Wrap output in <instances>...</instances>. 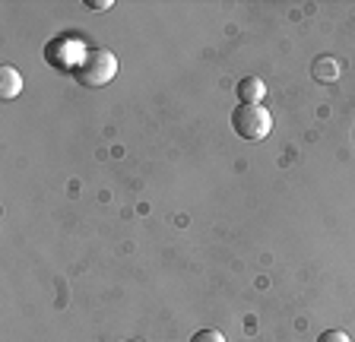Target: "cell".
<instances>
[{
  "label": "cell",
  "mask_w": 355,
  "mask_h": 342,
  "mask_svg": "<svg viewBox=\"0 0 355 342\" xmlns=\"http://www.w3.org/2000/svg\"><path fill=\"white\" fill-rule=\"evenodd\" d=\"M19 92H22L19 70H16L13 64H3V67H0V98H3V102H10V98H16Z\"/></svg>",
  "instance_id": "cell-4"
},
{
  "label": "cell",
  "mask_w": 355,
  "mask_h": 342,
  "mask_svg": "<svg viewBox=\"0 0 355 342\" xmlns=\"http://www.w3.org/2000/svg\"><path fill=\"white\" fill-rule=\"evenodd\" d=\"M191 342H225V336H222L219 330H197V333L191 336Z\"/></svg>",
  "instance_id": "cell-6"
},
{
  "label": "cell",
  "mask_w": 355,
  "mask_h": 342,
  "mask_svg": "<svg viewBox=\"0 0 355 342\" xmlns=\"http://www.w3.org/2000/svg\"><path fill=\"white\" fill-rule=\"evenodd\" d=\"M318 342H349V336L343 330H327V333L318 336Z\"/></svg>",
  "instance_id": "cell-7"
},
{
  "label": "cell",
  "mask_w": 355,
  "mask_h": 342,
  "mask_svg": "<svg viewBox=\"0 0 355 342\" xmlns=\"http://www.w3.org/2000/svg\"><path fill=\"white\" fill-rule=\"evenodd\" d=\"M235 92H238V98H241V105H260V98L266 96V86L260 76H244Z\"/></svg>",
  "instance_id": "cell-5"
},
{
  "label": "cell",
  "mask_w": 355,
  "mask_h": 342,
  "mask_svg": "<svg viewBox=\"0 0 355 342\" xmlns=\"http://www.w3.org/2000/svg\"><path fill=\"white\" fill-rule=\"evenodd\" d=\"M86 42L83 38H73V35H64V38H54V42H48L44 45V60L51 64V67H64L73 73L76 67L83 64V57H86Z\"/></svg>",
  "instance_id": "cell-3"
},
{
  "label": "cell",
  "mask_w": 355,
  "mask_h": 342,
  "mask_svg": "<svg viewBox=\"0 0 355 342\" xmlns=\"http://www.w3.org/2000/svg\"><path fill=\"white\" fill-rule=\"evenodd\" d=\"M118 76V57L108 48H89L83 64L73 70V80L83 89H102Z\"/></svg>",
  "instance_id": "cell-1"
},
{
  "label": "cell",
  "mask_w": 355,
  "mask_h": 342,
  "mask_svg": "<svg viewBox=\"0 0 355 342\" xmlns=\"http://www.w3.org/2000/svg\"><path fill=\"white\" fill-rule=\"evenodd\" d=\"M86 7H92V10H108L111 0H86Z\"/></svg>",
  "instance_id": "cell-8"
},
{
  "label": "cell",
  "mask_w": 355,
  "mask_h": 342,
  "mask_svg": "<svg viewBox=\"0 0 355 342\" xmlns=\"http://www.w3.org/2000/svg\"><path fill=\"white\" fill-rule=\"evenodd\" d=\"M232 130L248 143H260L273 130V114L263 105H238L232 111Z\"/></svg>",
  "instance_id": "cell-2"
},
{
  "label": "cell",
  "mask_w": 355,
  "mask_h": 342,
  "mask_svg": "<svg viewBox=\"0 0 355 342\" xmlns=\"http://www.w3.org/2000/svg\"><path fill=\"white\" fill-rule=\"evenodd\" d=\"M127 342H143V339H127Z\"/></svg>",
  "instance_id": "cell-9"
}]
</instances>
